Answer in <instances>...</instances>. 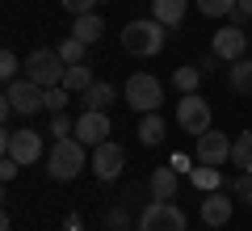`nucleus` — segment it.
<instances>
[{
	"label": "nucleus",
	"mask_w": 252,
	"mask_h": 231,
	"mask_svg": "<svg viewBox=\"0 0 252 231\" xmlns=\"http://www.w3.org/2000/svg\"><path fill=\"white\" fill-rule=\"evenodd\" d=\"M139 231H185V210L172 202H147L139 214Z\"/></svg>",
	"instance_id": "5"
},
{
	"label": "nucleus",
	"mask_w": 252,
	"mask_h": 231,
	"mask_svg": "<svg viewBox=\"0 0 252 231\" xmlns=\"http://www.w3.org/2000/svg\"><path fill=\"white\" fill-rule=\"evenodd\" d=\"M72 34L80 38V42H97V38L105 34V21H101L97 13H84V17H76V21H72Z\"/></svg>",
	"instance_id": "19"
},
{
	"label": "nucleus",
	"mask_w": 252,
	"mask_h": 231,
	"mask_svg": "<svg viewBox=\"0 0 252 231\" xmlns=\"http://www.w3.org/2000/svg\"><path fill=\"white\" fill-rule=\"evenodd\" d=\"M17 71H21V63H17V55H13V51H4V55H0V76H4V80H17Z\"/></svg>",
	"instance_id": "29"
},
{
	"label": "nucleus",
	"mask_w": 252,
	"mask_h": 231,
	"mask_svg": "<svg viewBox=\"0 0 252 231\" xmlns=\"http://www.w3.org/2000/svg\"><path fill=\"white\" fill-rule=\"evenodd\" d=\"M164 101V84L147 71H135V76H126V105L135 109V114H156Z\"/></svg>",
	"instance_id": "3"
},
{
	"label": "nucleus",
	"mask_w": 252,
	"mask_h": 231,
	"mask_svg": "<svg viewBox=\"0 0 252 231\" xmlns=\"http://www.w3.org/2000/svg\"><path fill=\"white\" fill-rule=\"evenodd\" d=\"M172 84H177L181 93H198V84H202V67H193V63L177 67V71H172Z\"/></svg>",
	"instance_id": "22"
},
{
	"label": "nucleus",
	"mask_w": 252,
	"mask_h": 231,
	"mask_svg": "<svg viewBox=\"0 0 252 231\" xmlns=\"http://www.w3.org/2000/svg\"><path fill=\"white\" fill-rule=\"evenodd\" d=\"M17 168H21V164L13 160V156H4V160H0V177H4V181H13V177H17Z\"/></svg>",
	"instance_id": "32"
},
{
	"label": "nucleus",
	"mask_w": 252,
	"mask_h": 231,
	"mask_svg": "<svg viewBox=\"0 0 252 231\" xmlns=\"http://www.w3.org/2000/svg\"><path fill=\"white\" fill-rule=\"evenodd\" d=\"M231 164L240 172H252V131H244V134L231 139Z\"/></svg>",
	"instance_id": "20"
},
{
	"label": "nucleus",
	"mask_w": 252,
	"mask_h": 231,
	"mask_svg": "<svg viewBox=\"0 0 252 231\" xmlns=\"http://www.w3.org/2000/svg\"><path fill=\"white\" fill-rule=\"evenodd\" d=\"M193 156H198V164H210V168H219V164L231 160V139L219 131H206L193 139Z\"/></svg>",
	"instance_id": "10"
},
{
	"label": "nucleus",
	"mask_w": 252,
	"mask_h": 231,
	"mask_svg": "<svg viewBox=\"0 0 252 231\" xmlns=\"http://www.w3.org/2000/svg\"><path fill=\"white\" fill-rule=\"evenodd\" d=\"M198 67H202V76H215V71H219V67H223V59H219V55H215V51H210V55H206V59H202V63H198Z\"/></svg>",
	"instance_id": "31"
},
{
	"label": "nucleus",
	"mask_w": 252,
	"mask_h": 231,
	"mask_svg": "<svg viewBox=\"0 0 252 231\" xmlns=\"http://www.w3.org/2000/svg\"><path fill=\"white\" fill-rule=\"evenodd\" d=\"M231 210H235V202H227L223 189H210V194L202 198V223H206V227H227V223H231Z\"/></svg>",
	"instance_id": "13"
},
{
	"label": "nucleus",
	"mask_w": 252,
	"mask_h": 231,
	"mask_svg": "<svg viewBox=\"0 0 252 231\" xmlns=\"http://www.w3.org/2000/svg\"><path fill=\"white\" fill-rule=\"evenodd\" d=\"M67 101H72V93L63 89V84L46 89V109H51V114H63V109H67Z\"/></svg>",
	"instance_id": "26"
},
{
	"label": "nucleus",
	"mask_w": 252,
	"mask_h": 231,
	"mask_svg": "<svg viewBox=\"0 0 252 231\" xmlns=\"http://www.w3.org/2000/svg\"><path fill=\"white\" fill-rule=\"evenodd\" d=\"M59 4L72 13V17H84V13H93V4H97V0H59Z\"/></svg>",
	"instance_id": "30"
},
{
	"label": "nucleus",
	"mask_w": 252,
	"mask_h": 231,
	"mask_svg": "<svg viewBox=\"0 0 252 231\" xmlns=\"http://www.w3.org/2000/svg\"><path fill=\"white\" fill-rule=\"evenodd\" d=\"M210 51H215L223 63H235V59L248 55V34H244L240 26H227V30H219V34L210 38Z\"/></svg>",
	"instance_id": "12"
},
{
	"label": "nucleus",
	"mask_w": 252,
	"mask_h": 231,
	"mask_svg": "<svg viewBox=\"0 0 252 231\" xmlns=\"http://www.w3.org/2000/svg\"><path fill=\"white\" fill-rule=\"evenodd\" d=\"M0 143H4V156H13L17 164H34L38 156H42V134L30 131V126L26 131H4Z\"/></svg>",
	"instance_id": "8"
},
{
	"label": "nucleus",
	"mask_w": 252,
	"mask_h": 231,
	"mask_svg": "<svg viewBox=\"0 0 252 231\" xmlns=\"http://www.w3.org/2000/svg\"><path fill=\"white\" fill-rule=\"evenodd\" d=\"M177 122H181V131H185V134H206L210 131V105L198 97V93H181Z\"/></svg>",
	"instance_id": "6"
},
{
	"label": "nucleus",
	"mask_w": 252,
	"mask_h": 231,
	"mask_svg": "<svg viewBox=\"0 0 252 231\" xmlns=\"http://www.w3.org/2000/svg\"><path fill=\"white\" fill-rule=\"evenodd\" d=\"M84 46H89V42H80V38H63V42L59 46H55V51H59V59L63 63H67V67H72V63H84Z\"/></svg>",
	"instance_id": "23"
},
{
	"label": "nucleus",
	"mask_w": 252,
	"mask_h": 231,
	"mask_svg": "<svg viewBox=\"0 0 252 231\" xmlns=\"http://www.w3.org/2000/svg\"><path fill=\"white\" fill-rule=\"evenodd\" d=\"M89 84H93V71L84 67V63H72V67L63 71V89L67 93H84Z\"/></svg>",
	"instance_id": "21"
},
{
	"label": "nucleus",
	"mask_w": 252,
	"mask_h": 231,
	"mask_svg": "<svg viewBox=\"0 0 252 231\" xmlns=\"http://www.w3.org/2000/svg\"><path fill=\"white\" fill-rule=\"evenodd\" d=\"M122 168H126V151L118 147L114 139H105V143L93 147V172H97V181H118Z\"/></svg>",
	"instance_id": "9"
},
{
	"label": "nucleus",
	"mask_w": 252,
	"mask_h": 231,
	"mask_svg": "<svg viewBox=\"0 0 252 231\" xmlns=\"http://www.w3.org/2000/svg\"><path fill=\"white\" fill-rule=\"evenodd\" d=\"M80 101H84V109H109L118 101V89H114V84H105V80H93L89 89L80 93Z\"/></svg>",
	"instance_id": "15"
},
{
	"label": "nucleus",
	"mask_w": 252,
	"mask_h": 231,
	"mask_svg": "<svg viewBox=\"0 0 252 231\" xmlns=\"http://www.w3.org/2000/svg\"><path fill=\"white\" fill-rule=\"evenodd\" d=\"M76 139H80L84 147L105 143L109 139V114H105V109H84V114L76 118Z\"/></svg>",
	"instance_id": "11"
},
{
	"label": "nucleus",
	"mask_w": 252,
	"mask_h": 231,
	"mask_svg": "<svg viewBox=\"0 0 252 231\" xmlns=\"http://www.w3.org/2000/svg\"><path fill=\"white\" fill-rule=\"evenodd\" d=\"M51 134L55 139H67V134H76V122L67 114H51Z\"/></svg>",
	"instance_id": "28"
},
{
	"label": "nucleus",
	"mask_w": 252,
	"mask_h": 231,
	"mask_svg": "<svg viewBox=\"0 0 252 231\" xmlns=\"http://www.w3.org/2000/svg\"><path fill=\"white\" fill-rule=\"evenodd\" d=\"M4 101H9L17 114H38V109H46V89L34 80H13L9 89H4Z\"/></svg>",
	"instance_id": "7"
},
{
	"label": "nucleus",
	"mask_w": 252,
	"mask_h": 231,
	"mask_svg": "<svg viewBox=\"0 0 252 231\" xmlns=\"http://www.w3.org/2000/svg\"><path fill=\"white\" fill-rule=\"evenodd\" d=\"M185 9H189V0H152V17L160 26H181Z\"/></svg>",
	"instance_id": "16"
},
{
	"label": "nucleus",
	"mask_w": 252,
	"mask_h": 231,
	"mask_svg": "<svg viewBox=\"0 0 252 231\" xmlns=\"http://www.w3.org/2000/svg\"><path fill=\"white\" fill-rule=\"evenodd\" d=\"M235 4H240V0H198V9L206 13V17H231Z\"/></svg>",
	"instance_id": "25"
},
{
	"label": "nucleus",
	"mask_w": 252,
	"mask_h": 231,
	"mask_svg": "<svg viewBox=\"0 0 252 231\" xmlns=\"http://www.w3.org/2000/svg\"><path fill=\"white\" fill-rule=\"evenodd\" d=\"M164 30H168V26H160L156 17L130 21V26L122 30V51H126V55H135V59H152V55L164 51V38H168Z\"/></svg>",
	"instance_id": "1"
},
{
	"label": "nucleus",
	"mask_w": 252,
	"mask_h": 231,
	"mask_svg": "<svg viewBox=\"0 0 252 231\" xmlns=\"http://www.w3.org/2000/svg\"><path fill=\"white\" fill-rule=\"evenodd\" d=\"M80 168H84V143L76 139V134L55 139L51 156H46V172H51V181H76Z\"/></svg>",
	"instance_id": "2"
},
{
	"label": "nucleus",
	"mask_w": 252,
	"mask_h": 231,
	"mask_svg": "<svg viewBox=\"0 0 252 231\" xmlns=\"http://www.w3.org/2000/svg\"><path fill=\"white\" fill-rule=\"evenodd\" d=\"M63 71H67V63L59 59V51H46V46H38V51L26 55V80L42 84V89L63 84Z\"/></svg>",
	"instance_id": "4"
},
{
	"label": "nucleus",
	"mask_w": 252,
	"mask_h": 231,
	"mask_svg": "<svg viewBox=\"0 0 252 231\" xmlns=\"http://www.w3.org/2000/svg\"><path fill=\"white\" fill-rule=\"evenodd\" d=\"M235 9H240L244 17H252V0H240V4H235Z\"/></svg>",
	"instance_id": "33"
},
{
	"label": "nucleus",
	"mask_w": 252,
	"mask_h": 231,
	"mask_svg": "<svg viewBox=\"0 0 252 231\" xmlns=\"http://www.w3.org/2000/svg\"><path fill=\"white\" fill-rule=\"evenodd\" d=\"M172 194H177V168H156L152 172V202H172Z\"/></svg>",
	"instance_id": "17"
},
{
	"label": "nucleus",
	"mask_w": 252,
	"mask_h": 231,
	"mask_svg": "<svg viewBox=\"0 0 252 231\" xmlns=\"http://www.w3.org/2000/svg\"><path fill=\"white\" fill-rule=\"evenodd\" d=\"M164 118H160V109H156V114H143V122H139V143H143V147H160L164 143Z\"/></svg>",
	"instance_id": "18"
},
{
	"label": "nucleus",
	"mask_w": 252,
	"mask_h": 231,
	"mask_svg": "<svg viewBox=\"0 0 252 231\" xmlns=\"http://www.w3.org/2000/svg\"><path fill=\"white\" fill-rule=\"evenodd\" d=\"M189 177H193V189H202V194H210V189H219V168H210V164H202V168H193Z\"/></svg>",
	"instance_id": "24"
},
{
	"label": "nucleus",
	"mask_w": 252,
	"mask_h": 231,
	"mask_svg": "<svg viewBox=\"0 0 252 231\" xmlns=\"http://www.w3.org/2000/svg\"><path fill=\"white\" fill-rule=\"evenodd\" d=\"M227 89L235 93V97H252V59L244 55V59L227 63Z\"/></svg>",
	"instance_id": "14"
},
{
	"label": "nucleus",
	"mask_w": 252,
	"mask_h": 231,
	"mask_svg": "<svg viewBox=\"0 0 252 231\" xmlns=\"http://www.w3.org/2000/svg\"><path fill=\"white\" fill-rule=\"evenodd\" d=\"M231 194L240 198L244 206H252V172H240V177L231 181Z\"/></svg>",
	"instance_id": "27"
}]
</instances>
